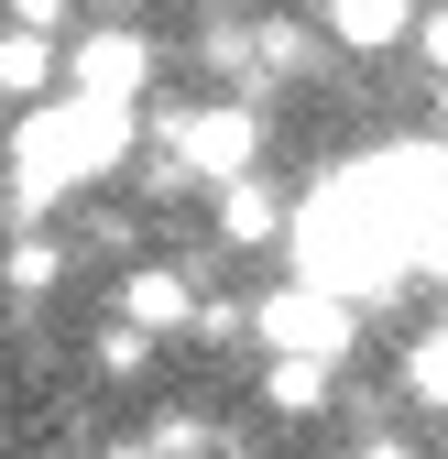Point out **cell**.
Returning <instances> with one entry per match:
<instances>
[{
	"label": "cell",
	"mask_w": 448,
	"mask_h": 459,
	"mask_svg": "<svg viewBox=\"0 0 448 459\" xmlns=\"http://www.w3.org/2000/svg\"><path fill=\"white\" fill-rule=\"evenodd\" d=\"M437 143H448V77H437Z\"/></svg>",
	"instance_id": "e0dca14e"
},
{
	"label": "cell",
	"mask_w": 448,
	"mask_h": 459,
	"mask_svg": "<svg viewBox=\"0 0 448 459\" xmlns=\"http://www.w3.org/2000/svg\"><path fill=\"white\" fill-rule=\"evenodd\" d=\"M317 33L350 44V55H394L426 33V0H317Z\"/></svg>",
	"instance_id": "5b68a950"
},
{
	"label": "cell",
	"mask_w": 448,
	"mask_h": 459,
	"mask_svg": "<svg viewBox=\"0 0 448 459\" xmlns=\"http://www.w3.org/2000/svg\"><path fill=\"white\" fill-rule=\"evenodd\" d=\"M0 284H12V296H55V284H66V241H55V230H22V241L0 252Z\"/></svg>",
	"instance_id": "9c48e42d"
},
{
	"label": "cell",
	"mask_w": 448,
	"mask_h": 459,
	"mask_svg": "<svg viewBox=\"0 0 448 459\" xmlns=\"http://www.w3.org/2000/svg\"><path fill=\"white\" fill-rule=\"evenodd\" d=\"M350 459H416V448H405V437H361Z\"/></svg>",
	"instance_id": "5bb4252c"
},
{
	"label": "cell",
	"mask_w": 448,
	"mask_h": 459,
	"mask_svg": "<svg viewBox=\"0 0 448 459\" xmlns=\"http://www.w3.org/2000/svg\"><path fill=\"white\" fill-rule=\"evenodd\" d=\"M66 12H77V0H12V22H22V33H55Z\"/></svg>",
	"instance_id": "7c38bea8"
},
{
	"label": "cell",
	"mask_w": 448,
	"mask_h": 459,
	"mask_svg": "<svg viewBox=\"0 0 448 459\" xmlns=\"http://www.w3.org/2000/svg\"><path fill=\"white\" fill-rule=\"evenodd\" d=\"M153 351H164V339H153V328H132V317H109V328H99V372H109V383H142V372H153Z\"/></svg>",
	"instance_id": "8fae6325"
},
{
	"label": "cell",
	"mask_w": 448,
	"mask_h": 459,
	"mask_svg": "<svg viewBox=\"0 0 448 459\" xmlns=\"http://www.w3.org/2000/svg\"><path fill=\"white\" fill-rule=\"evenodd\" d=\"M66 88H77V99H109V109H142V88H153V44H142V22H99V33H77V44H66Z\"/></svg>",
	"instance_id": "277c9868"
},
{
	"label": "cell",
	"mask_w": 448,
	"mask_h": 459,
	"mask_svg": "<svg viewBox=\"0 0 448 459\" xmlns=\"http://www.w3.org/2000/svg\"><path fill=\"white\" fill-rule=\"evenodd\" d=\"M208 208H219V241H230V252H263V241H285V230H296V208H285V186H273V176L219 186Z\"/></svg>",
	"instance_id": "52a82bcc"
},
{
	"label": "cell",
	"mask_w": 448,
	"mask_h": 459,
	"mask_svg": "<svg viewBox=\"0 0 448 459\" xmlns=\"http://www.w3.org/2000/svg\"><path fill=\"white\" fill-rule=\"evenodd\" d=\"M252 339H263V361H317V372H340V361L361 351V307L328 296V284H306V273H285V284L252 307Z\"/></svg>",
	"instance_id": "7a4b0ae2"
},
{
	"label": "cell",
	"mask_w": 448,
	"mask_h": 459,
	"mask_svg": "<svg viewBox=\"0 0 448 459\" xmlns=\"http://www.w3.org/2000/svg\"><path fill=\"white\" fill-rule=\"evenodd\" d=\"M197 307H208V296H197V273H186V263H132V273H121V317L153 328V339L197 328Z\"/></svg>",
	"instance_id": "8992f818"
},
{
	"label": "cell",
	"mask_w": 448,
	"mask_h": 459,
	"mask_svg": "<svg viewBox=\"0 0 448 459\" xmlns=\"http://www.w3.org/2000/svg\"><path fill=\"white\" fill-rule=\"evenodd\" d=\"M88 12H109V22H132V12H142V0H88Z\"/></svg>",
	"instance_id": "2e32d148"
},
{
	"label": "cell",
	"mask_w": 448,
	"mask_h": 459,
	"mask_svg": "<svg viewBox=\"0 0 448 459\" xmlns=\"http://www.w3.org/2000/svg\"><path fill=\"white\" fill-rule=\"evenodd\" d=\"M55 88H66V44H55V33H0V99H22V109H44Z\"/></svg>",
	"instance_id": "ba28073f"
},
{
	"label": "cell",
	"mask_w": 448,
	"mask_h": 459,
	"mask_svg": "<svg viewBox=\"0 0 448 459\" xmlns=\"http://www.w3.org/2000/svg\"><path fill=\"white\" fill-rule=\"evenodd\" d=\"M99 459H153V437H121V448H99Z\"/></svg>",
	"instance_id": "9a60e30c"
},
{
	"label": "cell",
	"mask_w": 448,
	"mask_h": 459,
	"mask_svg": "<svg viewBox=\"0 0 448 459\" xmlns=\"http://www.w3.org/2000/svg\"><path fill=\"white\" fill-rule=\"evenodd\" d=\"M263 405L273 416H328V372L317 361H263Z\"/></svg>",
	"instance_id": "30bf717a"
},
{
	"label": "cell",
	"mask_w": 448,
	"mask_h": 459,
	"mask_svg": "<svg viewBox=\"0 0 448 459\" xmlns=\"http://www.w3.org/2000/svg\"><path fill=\"white\" fill-rule=\"evenodd\" d=\"M164 153L186 164V176L219 197V186H241V176H263V99H197V109H164Z\"/></svg>",
	"instance_id": "3957f363"
},
{
	"label": "cell",
	"mask_w": 448,
	"mask_h": 459,
	"mask_svg": "<svg viewBox=\"0 0 448 459\" xmlns=\"http://www.w3.org/2000/svg\"><path fill=\"white\" fill-rule=\"evenodd\" d=\"M416 44H426V66L448 77V12H426V33H416Z\"/></svg>",
	"instance_id": "4fadbf2b"
},
{
	"label": "cell",
	"mask_w": 448,
	"mask_h": 459,
	"mask_svg": "<svg viewBox=\"0 0 448 459\" xmlns=\"http://www.w3.org/2000/svg\"><path fill=\"white\" fill-rule=\"evenodd\" d=\"M132 132H142V109H109V99H44L12 121V208L44 219V208H66L88 197L109 164H132Z\"/></svg>",
	"instance_id": "6da1fadb"
}]
</instances>
